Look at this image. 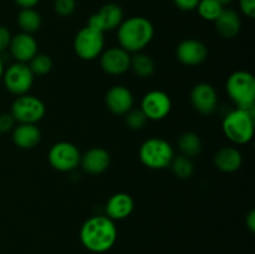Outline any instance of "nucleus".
I'll return each mask as SVG.
<instances>
[{"label": "nucleus", "mask_w": 255, "mask_h": 254, "mask_svg": "<svg viewBox=\"0 0 255 254\" xmlns=\"http://www.w3.org/2000/svg\"><path fill=\"white\" fill-rule=\"evenodd\" d=\"M10 114L14 117L15 122L36 125L44 119L46 114V106L39 97L29 94L21 95L16 96V99L14 100Z\"/></svg>", "instance_id": "7"}, {"label": "nucleus", "mask_w": 255, "mask_h": 254, "mask_svg": "<svg viewBox=\"0 0 255 254\" xmlns=\"http://www.w3.org/2000/svg\"><path fill=\"white\" fill-rule=\"evenodd\" d=\"M246 224H247V227H248L249 231H251L252 233H254L255 232V211L254 209H252V211L248 213V216H247Z\"/></svg>", "instance_id": "35"}, {"label": "nucleus", "mask_w": 255, "mask_h": 254, "mask_svg": "<svg viewBox=\"0 0 255 254\" xmlns=\"http://www.w3.org/2000/svg\"><path fill=\"white\" fill-rule=\"evenodd\" d=\"M139 109L147 120L161 121L166 119L171 112L172 100L169 95L162 90H152L143 96Z\"/></svg>", "instance_id": "10"}, {"label": "nucleus", "mask_w": 255, "mask_h": 254, "mask_svg": "<svg viewBox=\"0 0 255 254\" xmlns=\"http://www.w3.org/2000/svg\"><path fill=\"white\" fill-rule=\"evenodd\" d=\"M111 163V156L102 147H92L87 149L80 158V166L89 174H101Z\"/></svg>", "instance_id": "17"}, {"label": "nucleus", "mask_w": 255, "mask_h": 254, "mask_svg": "<svg viewBox=\"0 0 255 254\" xmlns=\"http://www.w3.org/2000/svg\"><path fill=\"white\" fill-rule=\"evenodd\" d=\"M15 120L11 114H1L0 115V133H6L14 128Z\"/></svg>", "instance_id": "30"}, {"label": "nucleus", "mask_w": 255, "mask_h": 254, "mask_svg": "<svg viewBox=\"0 0 255 254\" xmlns=\"http://www.w3.org/2000/svg\"><path fill=\"white\" fill-rule=\"evenodd\" d=\"M54 10L59 16H70L76 10V0H54Z\"/></svg>", "instance_id": "29"}, {"label": "nucleus", "mask_w": 255, "mask_h": 254, "mask_svg": "<svg viewBox=\"0 0 255 254\" xmlns=\"http://www.w3.org/2000/svg\"><path fill=\"white\" fill-rule=\"evenodd\" d=\"M177 59L186 66H198L208 57V49L206 44L197 39L182 40L176 49Z\"/></svg>", "instance_id": "13"}, {"label": "nucleus", "mask_w": 255, "mask_h": 254, "mask_svg": "<svg viewBox=\"0 0 255 254\" xmlns=\"http://www.w3.org/2000/svg\"><path fill=\"white\" fill-rule=\"evenodd\" d=\"M117 228L107 216H94L86 219L80 229L82 246L94 253H105L116 243Z\"/></svg>", "instance_id": "1"}, {"label": "nucleus", "mask_w": 255, "mask_h": 254, "mask_svg": "<svg viewBox=\"0 0 255 254\" xmlns=\"http://www.w3.org/2000/svg\"><path fill=\"white\" fill-rule=\"evenodd\" d=\"M106 106L112 114L115 115H126L131 109H133V95L131 90L127 89L122 85H115L110 87L109 91L105 96Z\"/></svg>", "instance_id": "15"}, {"label": "nucleus", "mask_w": 255, "mask_h": 254, "mask_svg": "<svg viewBox=\"0 0 255 254\" xmlns=\"http://www.w3.org/2000/svg\"><path fill=\"white\" fill-rule=\"evenodd\" d=\"M4 62H2L1 57H0V79L2 77V74H4Z\"/></svg>", "instance_id": "36"}, {"label": "nucleus", "mask_w": 255, "mask_h": 254, "mask_svg": "<svg viewBox=\"0 0 255 254\" xmlns=\"http://www.w3.org/2000/svg\"><path fill=\"white\" fill-rule=\"evenodd\" d=\"M173 2L182 11H192V10H196L199 0H173Z\"/></svg>", "instance_id": "33"}, {"label": "nucleus", "mask_w": 255, "mask_h": 254, "mask_svg": "<svg viewBox=\"0 0 255 254\" xmlns=\"http://www.w3.org/2000/svg\"><path fill=\"white\" fill-rule=\"evenodd\" d=\"M10 41H11V34L9 29L4 25H0V52L9 49Z\"/></svg>", "instance_id": "32"}, {"label": "nucleus", "mask_w": 255, "mask_h": 254, "mask_svg": "<svg viewBox=\"0 0 255 254\" xmlns=\"http://www.w3.org/2000/svg\"><path fill=\"white\" fill-rule=\"evenodd\" d=\"M41 141V131L36 125L19 124L12 128V142L21 149H31Z\"/></svg>", "instance_id": "19"}, {"label": "nucleus", "mask_w": 255, "mask_h": 254, "mask_svg": "<svg viewBox=\"0 0 255 254\" xmlns=\"http://www.w3.org/2000/svg\"><path fill=\"white\" fill-rule=\"evenodd\" d=\"M17 24H19L22 32L32 35L34 32L39 31L40 27H41V15L34 7L21 9L17 14Z\"/></svg>", "instance_id": "23"}, {"label": "nucleus", "mask_w": 255, "mask_h": 254, "mask_svg": "<svg viewBox=\"0 0 255 254\" xmlns=\"http://www.w3.org/2000/svg\"><path fill=\"white\" fill-rule=\"evenodd\" d=\"M154 36V26L144 16H131L124 19L117 27L120 47L127 52H141Z\"/></svg>", "instance_id": "2"}, {"label": "nucleus", "mask_w": 255, "mask_h": 254, "mask_svg": "<svg viewBox=\"0 0 255 254\" xmlns=\"http://www.w3.org/2000/svg\"><path fill=\"white\" fill-rule=\"evenodd\" d=\"M124 21V10L115 2H107L102 5L100 10L90 16L87 25L101 32L112 31Z\"/></svg>", "instance_id": "11"}, {"label": "nucleus", "mask_w": 255, "mask_h": 254, "mask_svg": "<svg viewBox=\"0 0 255 254\" xmlns=\"http://www.w3.org/2000/svg\"><path fill=\"white\" fill-rule=\"evenodd\" d=\"M139 161L149 169H163L169 167L174 157V149L168 141L159 137L146 139L139 147Z\"/></svg>", "instance_id": "5"}, {"label": "nucleus", "mask_w": 255, "mask_h": 254, "mask_svg": "<svg viewBox=\"0 0 255 254\" xmlns=\"http://www.w3.org/2000/svg\"><path fill=\"white\" fill-rule=\"evenodd\" d=\"M129 69L141 79H148L156 71V64L149 55L143 52H136L131 56V65Z\"/></svg>", "instance_id": "22"}, {"label": "nucleus", "mask_w": 255, "mask_h": 254, "mask_svg": "<svg viewBox=\"0 0 255 254\" xmlns=\"http://www.w3.org/2000/svg\"><path fill=\"white\" fill-rule=\"evenodd\" d=\"M178 147L182 154L189 157H196L202 151V139L194 132H184L178 138Z\"/></svg>", "instance_id": "24"}, {"label": "nucleus", "mask_w": 255, "mask_h": 254, "mask_svg": "<svg viewBox=\"0 0 255 254\" xmlns=\"http://www.w3.org/2000/svg\"><path fill=\"white\" fill-rule=\"evenodd\" d=\"M227 92L237 109L254 110L255 107V77L252 72L238 70L229 75L226 84Z\"/></svg>", "instance_id": "4"}, {"label": "nucleus", "mask_w": 255, "mask_h": 254, "mask_svg": "<svg viewBox=\"0 0 255 254\" xmlns=\"http://www.w3.org/2000/svg\"><path fill=\"white\" fill-rule=\"evenodd\" d=\"M105 47V34L91 26L79 30L74 39V50L81 60L91 61L102 54Z\"/></svg>", "instance_id": "6"}, {"label": "nucleus", "mask_w": 255, "mask_h": 254, "mask_svg": "<svg viewBox=\"0 0 255 254\" xmlns=\"http://www.w3.org/2000/svg\"><path fill=\"white\" fill-rule=\"evenodd\" d=\"M172 172L179 179H188L191 178L194 172V164L189 157L181 154V156H174L172 159L171 164Z\"/></svg>", "instance_id": "25"}, {"label": "nucleus", "mask_w": 255, "mask_h": 254, "mask_svg": "<svg viewBox=\"0 0 255 254\" xmlns=\"http://www.w3.org/2000/svg\"><path fill=\"white\" fill-rule=\"evenodd\" d=\"M191 104L198 114L211 115L217 109L218 104L216 89L208 82H199L194 85L191 91Z\"/></svg>", "instance_id": "14"}, {"label": "nucleus", "mask_w": 255, "mask_h": 254, "mask_svg": "<svg viewBox=\"0 0 255 254\" xmlns=\"http://www.w3.org/2000/svg\"><path fill=\"white\" fill-rule=\"evenodd\" d=\"M134 209V201L128 193H115L107 201L105 212L112 221H122L132 214Z\"/></svg>", "instance_id": "18"}, {"label": "nucleus", "mask_w": 255, "mask_h": 254, "mask_svg": "<svg viewBox=\"0 0 255 254\" xmlns=\"http://www.w3.org/2000/svg\"><path fill=\"white\" fill-rule=\"evenodd\" d=\"M217 1H219L224 6V5H229L231 2H233V0H217Z\"/></svg>", "instance_id": "37"}, {"label": "nucleus", "mask_w": 255, "mask_h": 254, "mask_svg": "<svg viewBox=\"0 0 255 254\" xmlns=\"http://www.w3.org/2000/svg\"><path fill=\"white\" fill-rule=\"evenodd\" d=\"M100 65L102 71L112 76L124 75L129 70L131 55L122 47H110L100 55Z\"/></svg>", "instance_id": "12"}, {"label": "nucleus", "mask_w": 255, "mask_h": 254, "mask_svg": "<svg viewBox=\"0 0 255 254\" xmlns=\"http://www.w3.org/2000/svg\"><path fill=\"white\" fill-rule=\"evenodd\" d=\"M214 166L224 173H233L238 171L243 163V156L236 147H222L214 154Z\"/></svg>", "instance_id": "21"}, {"label": "nucleus", "mask_w": 255, "mask_h": 254, "mask_svg": "<svg viewBox=\"0 0 255 254\" xmlns=\"http://www.w3.org/2000/svg\"><path fill=\"white\" fill-rule=\"evenodd\" d=\"M2 81L10 94L15 96L29 94L34 85L35 75L30 70L29 65L24 62H15L10 65L2 74Z\"/></svg>", "instance_id": "8"}, {"label": "nucleus", "mask_w": 255, "mask_h": 254, "mask_svg": "<svg viewBox=\"0 0 255 254\" xmlns=\"http://www.w3.org/2000/svg\"><path fill=\"white\" fill-rule=\"evenodd\" d=\"M223 9V5L217 0H199L196 7L199 16L206 21H214Z\"/></svg>", "instance_id": "26"}, {"label": "nucleus", "mask_w": 255, "mask_h": 254, "mask_svg": "<svg viewBox=\"0 0 255 254\" xmlns=\"http://www.w3.org/2000/svg\"><path fill=\"white\" fill-rule=\"evenodd\" d=\"M254 110L236 109L227 114L222 122L224 134L236 144H247L253 139L255 127Z\"/></svg>", "instance_id": "3"}, {"label": "nucleus", "mask_w": 255, "mask_h": 254, "mask_svg": "<svg viewBox=\"0 0 255 254\" xmlns=\"http://www.w3.org/2000/svg\"><path fill=\"white\" fill-rule=\"evenodd\" d=\"M216 31L224 39H233L242 29V21L238 12L232 9H223L219 16L214 20Z\"/></svg>", "instance_id": "20"}, {"label": "nucleus", "mask_w": 255, "mask_h": 254, "mask_svg": "<svg viewBox=\"0 0 255 254\" xmlns=\"http://www.w3.org/2000/svg\"><path fill=\"white\" fill-rule=\"evenodd\" d=\"M15 4L21 9H27V7H34L39 4L40 0H14Z\"/></svg>", "instance_id": "34"}, {"label": "nucleus", "mask_w": 255, "mask_h": 254, "mask_svg": "<svg viewBox=\"0 0 255 254\" xmlns=\"http://www.w3.org/2000/svg\"><path fill=\"white\" fill-rule=\"evenodd\" d=\"M9 50L15 61L27 64L37 54V41L31 34L21 31L11 36Z\"/></svg>", "instance_id": "16"}, {"label": "nucleus", "mask_w": 255, "mask_h": 254, "mask_svg": "<svg viewBox=\"0 0 255 254\" xmlns=\"http://www.w3.org/2000/svg\"><path fill=\"white\" fill-rule=\"evenodd\" d=\"M241 11L249 19L255 17V0H239Z\"/></svg>", "instance_id": "31"}, {"label": "nucleus", "mask_w": 255, "mask_h": 254, "mask_svg": "<svg viewBox=\"0 0 255 254\" xmlns=\"http://www.w3.org/2000/svg\"><path fill=\"white\" fill-rule=\"evenodd\" d=\"M147 117L144 116L143 112L141 111V109H131L126 115H125V122H126V126L129 129H133V131H138L144 127V125L147 124Z\"/></svg>", "instance_id": "28"}, {"label": "nucleus", "mask_w": 255, "mask_h": 254, "mask_svg": "<svg viewBox=\"0 0 255 254\" xmlns=\"http://www.w3.org/2000/svg\"><path fill=\"white\" fill-rule=\"evenodd\" d=\"M80 158L81 153L79 148L74 143L66 141H60L52 144L47 154L50 166L59 172L74 171L80 164Z\"/></svg>", "instance_id": "9"}, {"label": "nucleus", "mask_w": 255, "mask_h": 254, "mask_svg": "<svg viewBox=\"0 0 255 254\" xmlns=\"http://www.w3.org/2000/svg\"><path fill=\"white\" fill-rule=\"evenodd\" d=\"M29 62L30 70L36 76L47 75L52 70V66H54L52 59L46 54H36Z\"/></svg>", "instance_id": "27"}]
</instances>
